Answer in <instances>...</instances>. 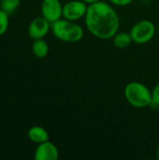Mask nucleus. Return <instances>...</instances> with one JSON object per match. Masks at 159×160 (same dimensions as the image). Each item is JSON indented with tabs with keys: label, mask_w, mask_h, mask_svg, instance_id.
Wrapping results in <instances>:
<instances>
[{
	"label": "nucleus",
	"mask_w": 159,
	"mask_h": 160,
	"mask_svg": "<svg viewBox=\"0 0 159 160\" xmlns=\"http://www.w3.org/2000/svg\"><path fill=\"white\" fill-rule=\"evenodd\" d=\"M125 98L127 101L135 108H145L151 105L152 92L149 88L139 82H131L125 87Z\"/></svg>",
	"instance_id": "3"
},
{
	"label": "nucleus",
	"mask_w": 159,
	"mask_h": 160,
	"mask_svg": "<svg viewBox=\"0 0 159 160\" xmlns=\"http://www.w3.org/2000/svg\"><path fill=\"white\" fill-rule=\"evenodd\" d=\"M157 158L159 159V145L157 147Z\"/></svg>",
	"instance_id": "17"
},
{
	"label": "nucleus",
	"mask_w": 159,
	"mask_h": 160,
	"mask_svg": "<svg viewBox=\"0 0 159 160\" xmlns=\"http://www.w3.org/2000/svg\"><path fill=\"white\" fill-rule=\"evenodd\" d=\"M83 2H85L86 4H92V3H95V2H97L99 0H82Z\"/></svg>",
	"instance_id": "16"
},
{
	"label": "nucleus",
	"mask_w": 159,
	"mask_h": 160,
	"mask_svg": "<svg viewBox=\"0 0 159 160\" xmlns=\"http://www.w3.org/2000/svg\"><path fill=\"white\" fill-rule=\"evenodd\" d=\"M112 4L115 5V6H120V7H124V6H127L129 4H131L133 2V0H109Z\"/></svg>",
	"instance_id": "15"
},
{
	"label": "nucleus",
	"mask_w": 159,
	"mask_h": 160,
	"mask_svg": "<svg viewBox=\"0 0 159 160\" xmlns=\"http://www.w3.org/2000/svg\"><path fill=\"white\" fill-rule=\"evenodd\" d=\"M0 1H1V0H0Z\"/></svg>",
	"instance_id": "18"
},
{
	"label": "nucleus",
	"mask_w": 159,
	"mask_h": 160,
	"mask_svg": "<svg viewBox=\"0 0 159 160\" xmlns=\"http://www.w3.org/2000/svg\"><path fill=\"white\" fill-rule=\"evenodd\" d=\"M32 52L37 58H44L49 53V45L43 38L35 39L32 43Z\"/></svg>",
	"instance_id": "10"
},
{
	"label": "nucleus",
	"mask_w": 159,
	"mask_h": 160,
	"mask_svg": "<svg viewBox=\"0 0 159 160\" xmlns=\"http://www.w3.org/2000/svg\"><path fill=\"white\" fill-rule=\"evenodd\" d=\"M52 23L43 16L37 17L31 21L27 28V34L32 39L43 38L50 31Z\"/></svg>",
	"instance_id": "7"
},
{
	"label": "nucleus",
	"mask_w": 159,
	"mask_h": 160,
	"mask_svg": "<svg viewBox=\"0 0 159 160\" xmlns=\"http://www.w3.org/2000/svg\"><path fill=\"white\" fill-rule=\"evenodd\" d=\"M85 25L93 36L109 39L118 32L120 19L110 4L97 1L89 4L85 14Z\"/></svg>",
	"instance_id": "1"
},
{
	"label": "nucleus",
	"mask_w": 159,
	"mask_h": 160,
	"mask_svg": "<svg viewBox=\"0 0 159 160\" xmlns=\"http://www.w3.org/2000/svg\"><path fill=\"white\" fill-rule=\"evenodd\" d=\"M27 137L31 142H33L37 144H39L46 141H49L48 131L44 128L39 127V126L31 127L27 131Z\"/></svg>",
	"instance_id": "9"
},
{
	"label": "nucleus",
	"mask_w": 159,
	"mask_h": 160,
	"mask_svg": "<svg viewBox=\"0 0 159 160\" xmlns=\"http://www.w3.org/2000/svg\"><path fill=\"white\" fill-rule=\"evenodd\" d=\"M51 28L54 37L64 42L74 43L83 38L82 27L74 21H69L65 18L52 22Z\"/></svg>",
	"instance_id": "2"
},
{
	"label": "nucleus",
	"mask_w": 159,
	"mask_h": 160,
	"mask_svg": "<svg viewBox=\"0 0 159 160\" xmlns=\"http://www.w3.org/2000/svg\"><path fill=\"white\" fill-rule=\"evenodd\" d=\"M41 14L51 23L63 17V6L60 0H42Z\"/></svg>",
	"instance_id": "6"
},
{
	"label": "nucleus",
	"mask_w": 159,
	"mask_h": 160,
	"mask_svg": "<svg viewBox=\"0 0 159 160\" xmlns=\"http://www.w3.org/2000/svg\"><path fill=\"white\" fill-rule=\"evenodd\" d=\"M150 106L158 107L159 106V83H157L152 91V102Z\"/></svg>",
	"instance_id": "14"
},
{
	"label": "nucleus",
	"mask_w": 159,
	"mask_h": 160,
	"mask_svg": "<svg viewBox=\"0 0 159 160\" xmlns=\"http://www.w3.org/2000/svg\"><path fill=\"white\" fill-rule=\"evenodd\" d=\"M9 15L0 8V37L5 35L9 25Z\"/></svg>",
	"instance_id": "13"
},
{
	"label": "nucleus",
	"mask_w": 159,
	"mask_h": 160,
	"mask_svg": "<svg viewBox=\"0 0 159 160\" xmlns=\"http://www.w3.org/2000/svg\"><path fill=\"white\" fill-rule=\"evenodd\" d=\"M112 38L114 46L118 49H125L133 42L130 33L127 32H117Z\"/></svg>",
	"instance_id": "11"
},
{
	"label": "nucleus",
	"mask_w": 159,
	"mask_h": 160,
	"mask_svg": "<svg viewBox=\"0 0 159 160\" xmlns=\"http://www.w3.org/2000/svg\"><path fill=\"white\" fill-rule=\"evenodd\" d=\"M88 6L82 0H71L63 6V17L69 21H78L85 17Z\"/></svg>",
	"instance_id": "5"
},
{
	"label": "nucleus",
	"mask_w": 159,
	"mask_h": 160,
	"mask_svg": "<svg viewBox=\"0 0 159 160\" xmlns=\"http://www.w3.org/2000/svg\"><path fill=\"white\" fill-rule=\"evenodd\" d=\"M129 33L133 42L137 44H145L154 38L156 34V26L151 21L142 20L136 22Z\"/></svg>",
	"instance_id": "4"
},
{
	"label": "nucleus",
	"mask_w": 159,
	"mask_h": 160,
	"mask_svg": "<svg viewBox=\"0 0 159 160\" xmlns=\"http://www.w3.org/2000/svg\"><path fill=\"white\" fill-rule=\"evenodd\" d=\"M59 158V151L54 143L46 141L37 144L34 158L36 160H57Z\"/></svg>",
	"instance_id": "8"
},
{
	"label": "nucleus",
	"mask_w": 159,
	"mask_h": 160,
	"mask_svg": "<svg viewBox=\"0 0 159 160\" xmlns=\"http://www.w3.org/2000/svg\"><path fill=\"white\" fill-rule=\"evenodd\" d=\"M21 5V0H1L0 8L8 15L13 14Z\"/></svg>",
	"instance_id": "12"
}]
</instances>
